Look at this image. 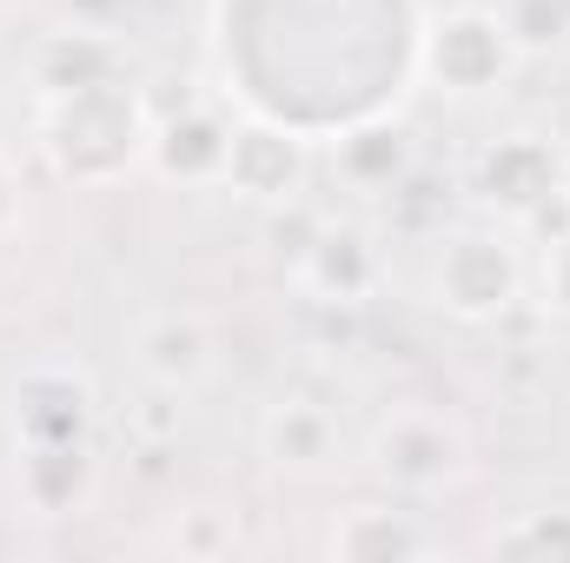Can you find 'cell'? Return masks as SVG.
<instances>
[{"label":"cell","instance_id":"cell-1","mask_svg":"<svg viewBox=\"0 0 570 563\" xmlns=\"http://www.w3.org/2000/svg\"><path fill=\"white\" fill-rule=\"evenodd\" d=\"M33 140H40V159L60 186L100 192V186H120L127 172L146 166L153 113H146L140 87H127V73H120V80L67 87V93H40Z\"/></svg>","mask_w":570,"mask_h":563},{"label":"cell","instance_id":"cell-2","mask_svg":"<svg viewBox=\"0 0 570 563\" xmlns=\"http://www.w3.org/2000/svg\"><path fill=\"white\" fill-rule=\"evenodd\" d=\"M524 67L498 7H444L419 33V80L444 100H491Z\"/></svg>","mask_w":570,"mask_h":563},{"label":"cell","instance_id":"cell-3","mask_svg":"<svg viewBox=\"0 0 570 563\" xmlns=\"http://www.w3.org/2000/svg\"><path fill=\"white\" fill-rule=\"evenodd\" d=\"M431 298L458 325H498L524 298V253L504 226H458L438 239L431 259Z\"/></svg>","mask_w":570,"mask_h":563},{"label":"cell","instance_id":"cell-4","mask_svg":"<svg viewBox=\"0 0 570 563\" xmlns=\"http://www.w3.org/2000/svg\"><path fill=\"white\" fill-rule=\"evenodd\" d=\"M564 186H570L564 140L531 134V127L484 140L478 152H471V166H464V192H471V206L491 213V219H504V226H531Z\"/></svg>","mask_w":570,"mask_h":563},{"label":"cell","instance_id":"cell-5","mask_svg":"<svg viewBox=\"0 0 570 563\" xmlns=\"http://www.w3.org/2000/svg\"><path fill=\"white\" fill-rule=\"evenodd\" d=\"M464 464H471V444L444 412H392L372 437V471L392 491H412V497L458 484Z\"/></svg>","mask_w":570,"mask_h":563},{"label":"cell","instance_id":"cell-6","mask_svg":"<svg viewBox=\"0 0 570 563\" xmlns=\"http://www.w3.org/2000/svg\"><path fill=\"white\" fill-rule=\"evenodd\" d=\"M100 392L80 365H33L7 392V431L13 444H94Z\"/></svg>","mask_w":570,"mask_h":563},{"label":"cell","instance_id":"cell-7","mask_svg":"<svg viewBox=\"0 0 570 563\" xmlns=\"http://www.w3.org/2000/svg\"><path fill=\"white\" fill-rule=\"evenodd\" d=\"M305 179H312V146L305 134H292L279 120H239L233 146H226V192L253 199V206H292L305 199Z\"/></svg>","mask_w":570,"mask_h":563},{"label":"cell","instance_id":"cell-8","mask_svg":"<svg viewBox=\"0 0 570 563\" xmlns=\"http://www.w3.org/2000/svg\"><path fill=\"white\" fill-rule=\"evenodd\" d=\"M292 279H298L305 298H318V305H365L379 292V279H385V253H379V239L365 226L318 219L312 246L292 259Z\"/></svg>","mask_w":570,"mask_h":563},{"label":"cell","instance_id":"cell-9","mask_svg":"<svg viewBox=\"0 0 570 563\" xmlns=\"http://www.w3.org/2000/svg\"><path fill=\"white\" fill-rule=\"evenodd\" d=\"M134 365H140L146 385L186 398L219 372V338L193 305H166V312H146L134 325Z\"/></svg>","mask_w":570,"mask_h":563},{"label":"cell","instance_id":"cell-10","mask_svg":"<svg viewBox=\"0 0 570 563\" xmlns=\"http://www.w3.org/2000/svg\"><path fill=\"white\" fill-rule=\"evenodd\" d=\"M226 146H233V120L213 107H186L153 120L146 140V172L166 186H219L226 179Z\"/></svg>","mask_w":570,"mask_h":563},{"label":"cell","instance_id":"cell-11","mask_svg":"<svg viewBox=\"0 0 570 563\" xmlns=\"http://www.w3.org/2000/svg\"><path fill=\"white\" fill-rule=\"evenodd\" d=\"M13 484H20V504L40 511V517H67L94 497L100 484V464H94V444H13Z\"/></svg>","mask_w":570,"mask_h":563},{"label":"cell","instance_id":"cell-12","mask_svg":"<svg viewBox=\"0 0 570 563\" xmlns=\"http://www.w3.org/2000/svg\"><path fill=\"white\" fill-rule=\"evenodd\" d=\"M259 451L285 477H318V471L338 464V418L312 398H279L259 418Z\"/></svg>","mask_w":570,"mask_h":563},{"label":"cell","instance_id":"cell-13","mask_svg":"<svg viewBox=\"0 0 570 563\" xmlns=\"http://www.w3.org/2000/svg\"><path fill=\"white\" fill-rule=\"evenodd\" d=\"M325 551H332L338 563H412V557H431L438 544H431V531L412 517V511H392V504H352V511L332 524Z\"/></svg>","mask_w":570,"mask_h":563},{"label":"cell","instance_id":"cell-14","mask_svg":"<svg viewBox=\"0 0 570 563\" xmlns=\"http://www.w3.org/2000/svg\"><path fill=\"white\" fill-rule=\"evenodd\" d=\"M332 166H338L345 186L385 192V186H399V179L419 166V140H412L405 120H358V127H345V134L332 140Z\"/></svg>","mask_w":570,"mask_h":563},{"label":"cell","instance_id":"cell-15","mask_svg":"<svg viewBox=\"0 0 570 563\" xmlns=\"http://www.w3.org/2000/svg\"><path fill=\"white\" fill-rule=\"evenodd\" d=\"M40 93H67V87H94V80H120V47L94 27H60L47 33L40 60H33Z\"/></svg>","mask_w":570,"mask_h":563},{"label":"cell","instance_id":"cell-16","mask_svg":"<svg viewBox=\"0 0 570 563\" xmlns=\"http://www.w3.org/2000/svg\"><path fill=\"white\" fill-rule=\"evenodd\" d=\"M498 557H551V563H570V511H524L518 524H504L491 537Z\"/></svg>","mask_w":570,"mask_h":563},{"label":"cell","instance_id":"cell-17","mask_svg":"<svg viewBox=\"0 0 570 563\" xmlns=\"http://www.w3.org/2000/svg\"><path fill=\"white\" fill-rule=\"evenodd\" d=\"M518 53H558L570 40V0H504L498 7Z\"/></svg>","mask_w":570,"mask_h":563},{"label":"cell","instance_id":"cell-18","mask_svg":"<svg viewBox=\"0 0 570 563\" xmlns=\"http://www.w3.org/2000/svg\"><path fill=\"white\" fill-rule=\"evenodd\" d=\"M239 544V524H233V511H179V524H173V551L179 557H226Z\"/></svg>","mask_w":570,"mask_h":563},{"label":"cell","instance_id":"cell-19","mask_svg":"<svg viewBox=\"0 0 570 563\" xmlns=\"http://www.w3.org/2000/svg\"><path fill=\"white\" fill-rule=\"evenodd\" d=\"M538 292H544V305L570 318V226L558 239H544V266H538Z\"/></svg>","mask_w":570,"mask_h":563},{"label":"cell","instance_id":"cell-20","mask_svg":"<svg viewBox=\"0 0 570 563\" xmlns=\"http://www.w3.org/2000/svg\"><path fill=\"white\" fill-rule=\"evenodd\" d=\"M20 213H27V199H20V172H13V166L0 159V239H7L13 226H20Z\"/></svg>","mask_w":570,"mask_h":563},{"label":"cell","instance_id":"cell-21","mask_svg":"<svg viewBox=\"0 0 570 563\" xmlns=\"http://www.w3.org/2000/svg\"><path fill=\"white\" fill-rule=\"evenodd\" d=\"M564 113H570V93H564Z\"/></svg>","mask_w":570,"mask_h":563}]
</instances>
